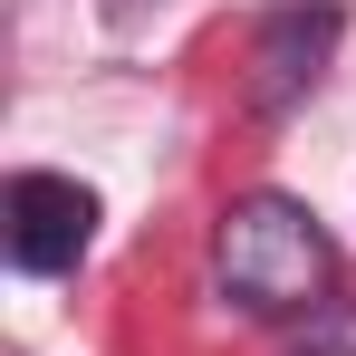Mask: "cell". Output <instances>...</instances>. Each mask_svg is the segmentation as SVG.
<instances>
[{
	"label": "cell",
	"mask_w": 356,
	"mask_h": 356,
	"mask_svg": "<svg viewBox=\"0 0 356 356\" xmlns=\"http://www.w3.org/2000/svg\"><path fill=\"white\" fill-rule=\"evenodd\" d=\"M212 280L232 308L250 318H308L318 298L337 289V250L318 232V212L289 193H241L232 212L212 222Z\"/></svg>",
	"instance_id": "1"
},
{
	"label": "cell",
	"mask_w": 356,
	"mask_h": 356,
	"mask_svg": "<svg viewBox=\"0 0 356 356\" xmlns=\"http://www.w3.org/2000/svg\"><path fill=\"white\" fill-rule=\"evenodd\" d=\"M87 241H97V193L77 174H10V193H0V250H10V270L58 280V270L87 260Z\"/></svg>",
	"instance_id": "2"
},
{
	"label": "cell",
	"mask_w": 356,
	"mask_h": 356,
	"mask_svg": "<svg viewBox=\"0 0 356 356\" xmlns=\"http://www.w3.org/2000/svg\"><path fill=\"white\" fill-rule=\"evenodd\" d=\"M327 49H337V10H327V0L270 10V19L250 29V106H260V116L298 106V97L327 77Z\"/></svg>",
	"instance_id": "3"
}]
</instances>
